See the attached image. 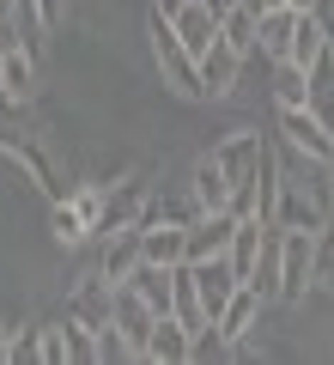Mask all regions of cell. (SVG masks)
<instances>
[{"label": "cell", "mask_w": 334, "mask_h": 365, "mask_svg": "<svg viewBox=\"0 0 334 365\" xmlns=\"http://www.w3.org/2000/svg\"><path fill=\"white\" fill-rule=\"evenodd\" d=\"M67 323H43V365H67Z\"/></svg>", "instance_id": "d4e9b609"}, {"label": "cell", "mask_w": 334, "mask_h": 365, "mask_svg": "<svg viewBox=\"0 0 334 365\" xmlns=\"http://www.w3.org/2000/svg\"><path fill=\"white\" fill-rule=\"evenodd\" d=\"M328 134H334V122H328Z\"/></svg>", "instance_id": "d6a6232c"}, {"label": "cell", "mask_w": 334, "mask_h": 365, "mask_svg": "<svg viewBox=\"0 0 334 365\" xmlns=\"http://www.w3.org/2000/svg\"><path fill=\"white\" fill-rule=\"evenodd\" d=\"M146 232V262H165V268H177V262H189V225H140Z\"/></svg>", "instance_id": "5bb4252c"}, {"label": "cell", "mask_w": 334, "mask_h": 365, "mask_svg": "<svg viewBox=\"0 0 334 365\" xmlns=\"http://www.w3.org/2000/svg\"><path fill=\"white\" fill-rule=\"evenodd\" d=\"M310 287H316V232L286 225V244H280V299H273V304H298Z\"/></svg>", "instance_id": "7a4b0ae2"}, {"label": "cell", "mask_w": 334, "mask_h": 365, "mask_svg": "<svg viewBox=\"0 0 334 365\" xmlns=\"http://www.w3.org/2000/svg\"><path fill=\"white\" fill-rule=\"evenodd\" d=\"M182 6H189V0H152V13H165V19H177Z\"/></svg>", "instance_id": "f1b7e54d"}, {"label": "cell", "mask_w": 334, "mask_h": 365, "mask_svg": "<svg viewBox=\"0 0 334 365\" xmlns=\"http://www.w3.org/2000/svg\"><path fill=\"white\" fill-rule=\"evenodd\" d=\"M67 317H79L85 329H103V323H116V280L110 274H91V280H79L73 299H67Z\"/></svg>", "instance_id": "277c9868"}, {"label": "cell", "mask_w": 334, "mask_h": 365, "mask_svg": "<svg viewBox=\"0 0 334 365\" xmlns=\"http://www.w3.org/2000/svg\"><path fill=\"white\" fill-rule=\"evenodd\" d=\"M280 244H286V225L268 220V237H261V256H256V274H249V287L261 292V299H280Z\"/></svg>", "instance_id": "7c38bea8"}, {"label": "cell", "mask_w": 334, "mask_h": 365, "mask_svg": "<svg viewBox=\"0 0 334 365\" xmlns=\"http://www.w3.org/2000/svg\"><path fill=\"white\" fill-rule=\"evenodd\" d=\"M231 232H237V213L219 207V213H201L189 225V262H207V256H225L231 250Z\"/></svg>", "instance_id": "ba28073f"}, {"label": "cell", "mask_w": 334, "mask_h": 365, "mask_svg": "<svg viewBox=\"0 0 334 365\" xmlns=\"http://www.w3.org/2000/svg\"><path fill=\"white\" fill-rule=\"evenodd\" d=\"M31 91H37V55L31 49H6V98L25 104Z\"/></svg>", "instance_id": "7402d4cb"}, {"label": "cell", "mask_w": 334, "mask_h": 365, "mask_svg": "<svg viewBox=\"0 0 334 365\" xmlns=\"http://www.w3.org/2000/svg\"><path fill=\"white\" fill-rule=\"evenodd\" d=\"M189 195L201 201V213L231 207V177H225V165H219L213 153H201V158H194V170H189Z\"/></svg>", "instance_id": "30bf717a"}, {"label": "cell", "mask_w": 334, "mask_h": 365, "mask_svg": "<svg viewBox=\"0 0 334 365\" xmlns=\"http://www.w3.org/2000/svg\"><path fill=\"white\" fill-rule=\"evenodd\" d=\"M292 31H298V6L261 13V55H268V61H286V55H292Z\"/></svg>", "instance_id": "2e32d148"}, {"label": "cell", "mask_w": 334, "mask_h": 365, "mask_svg": "<svg viewBox=\"0 0 334 365\" xmlns=\"http://www.w3.org/2000/svg\"><path fill=\"white\" fill-rule=\"evenodd\" d=\"M219 37L231 43L237 55H256V49H261V19L249 13V6H237V13H225V19H219Z\"/></svg>", "instance_id": "d6986e66"}, {"label": "cell", "mask_w": 334, "mask_h": 365, "mask_svg": "<svg viewBox=\"0 0 334 365\" xmlns=\"http://www.w3.org/2000/svg\"><path fill=\"white\" fill-rule=\"evenodd\" d=\"M152 323H158L152 304H146L134 287H116V329L134 341V359H146V335H152Z\"/></svg>", "instance_id": "8fae6325"}, {"label": "cell", "mask_w": 334, "mask_h": 365, "mask_svg": "<svg viewBox=\"0 0 334 365\" xmlns=\"http://www.w3.org/2000/svg\"><path fill=\"white\" fill-rule=\"evenodd\" d=\"M0 365H13V329L0 323Z\"/></svg>", "instance_id": "4316f807"}, {"label": "cell", "mask_w": 334, "mask_h": 365, "mask_svg": "<svg viewBox=\"0 0 334 365\" xmlns=\"http://www.w3.org/2000/svg\"><path fill=\"white\" fill-rule=\"evenodd\" d=\"M273 104H280V110L310 104V67H298V61H273Z\"/></svg>", "instance_id": "ac0fdd59"}, {"label": "cell", "mask_w": 334, "mask_h": 365, "mask_svg": "<svg viewBox=\"0 0 334 365\" xmlns=\"http://www.w3.org/2000/svg\"><path fill=\"white\" fill-rule=\"evenodd\" d=\"M316 55H328V25H322V13H298L292 55H286V61H298V67H316Z\"/></svg>", "instance_id": "e0dca14e"}, {"label": "cell", "mask_w": 334, "mask_h": 365, "mask_svg": "<svg viewBox=\"0 0 334 365\" xmlns=\"http://www.w3.org/2000/svg\"><path fill=\"white\" fill-rule=\"evenodd\" d=\"M146 31H152V61H158V73H165V86L177 91V98H189V104H201V98H207V91H201V55L177 37V19L152 13Z\"/></svg>", "instance_id": "6da1fadb"}, {"label": "cell", "mask_w": 334, "mask_h": 365, "mask_svg": "<svg viewBox=\"0 0 334 365\" xmlns=\"http://www.w3.org/2000/svg\"><path fill=\"white\" fill-rule=\"evenodd\" d=\"M328 170H334V158H328Z\"/></svg>", "instance_id": "1f68e13d"}, {"label": "cell", "mask_w": 334, "mask_h": 365, "mask_svg": "<svg viewBox=\"0 0 334 365\" xmlns=\"http://www.w3.org/2000/svg\"><path fill=\"white\" fill-rule=\"evenodd\" d=\"M146 359H158V365H189V359H194V329L182 323V317H158L152 335H146Z\"/></svg>", "instance_id": "8992f818"}, {"label": "cell", "mask_w": 334, "mask_h": 365, "mask_svg": "<svg viewBox=\"0 0 334 365\" xmlns=\"http://www.w3.org/2000/svg\"><path fill=\"white\" fill-rule=\"evenodd\" d=\"M280 134H286V146H292V153L334 158V134H328V122H322L310 104H298V110H280Z\"/></svg>", "instance_id": "3957f363"}, {"label": "cell", "mask_w": 334, "mask_h": 365, "mask_svg": "<svg viewBox=\"0 0 334 365\" xmlns=\"http://www.w3.org/2000/svg\"><path fill=\"white\" fill-rule=\"evenodd\" d=\"M98 359H103V365H110V359H134V341L122 335L116 323H103V329H98Z\"/></svg>", "instance_id": "cb8c5ba5"}, {"label": "cell", "mask_w": 334, "mask_h": 365, "mask_svg": "<svg viewBox=\"0 0 334 365\" xmlns=\"http://www.w3.org/2000/svg\"><path fill=\"white\" fill-rule=\"evenodd\" d=\"M261 237H268V220H261V213H249V220H237V232H231V250H225V256H231V268L244 274H256V256H261Z\"/></svg>", "instance_id": "9a60e30c"}, {"label": "cell", "mask_w": 334, "mask_h": 365, "mask_svg": "<svg viewBox=\"0 0 334 365\" xmlns=\"http://www.w3.org/2000/svg\"><path fill=\"white\" fill-rule=\"evenodd\" d=\"M19 359H43V329H25V335L13 329V365Z\"/></svg>", "instance_id": "484cf974"}, {"label": "cell", "mask_w": 334, "mask_h": 365, "mask_svg": "<svg viewBox=\"0 0 334 365\" xmlns=\"http://www.w3.org/2000/svg\"><path fill=\"white\" fill-rule=\"evenodd\" d=\"M244 6H249V13L261 19V13H273V6H292V0H244Z\"/></svg>", "instance_id": "83f0119b"}, {"label": "cell", "mask_w": 334, "mask_h": 365, "mask_svg": "<svg viewBox=\"0 0 334 365\" xmlns=\"http://www.w3.org/2000/svg\"><path fill=\"white\" fill-rule=\"evenodd\" d=\"M201 6H213V13L225 19V13H237V6H244V0H201Z\"/></svg>", "instance_id": "f546056e"}, {"label": "cell", "mask_w": 334, "mask_h": 365, "mask_svg": "<svg viewBox=\"0 0 334 365\" xmlns=\"http://www.w3.org/2000/svg\"><path fill=\"white\" fill-rule=\"evenodd\" d=\"M244 61H249V55H237L231 43L219 37L213 49L201 55V91H207V98H231V91H237V73H244Z\"/></svg>", "instance_id": "52a82bcc"}, {"label": "cell", "mask_w": 334, "mask_h": 365, "mask_svg": "<svg viewBox=\"0 0 334 365\" xmlns=\"http://www.w3.org/2000/svg\"><path fill=\"white\" fill-rule=\"evenodd\" d=\"M0 91H6V49H0Z\"/></svg>", "instance_id": "4dcf8cb0"}, {"label": "cell", "mask_w": 334, "mask_h": 365, "mask_svg": "<svg viewBox=\"0 0 334 365\" xmlns=\"http://www.w3.org/2000/svg\"><path fill=\"white\" fill-rule=\"evenodd\" d=\"M49 232H55V244L73 250V244H85V237H91V225L73 213V201H55V207H49Z\"/></svg>", "instance_id": "603a6c76"}, {"label": "cell", "mask_w": 334, "mask_h": 365, "mask_svg": "<svg viewBox=\"0 0 334 365\" xmlns=\"http://www.w3.org/2000/svg\"><path fill=\"white\" fill-rule=\"evenodd\" d=\"M310 110L322 122H334V49L316 55V67H310Z\"/></svg>", "instance_id": "44dd1931"}, {"label": "cell", "mask_w": 334, "mask_h": 365, "mask_svg": "<svg viewBox=\"0 0 334 365\" xmlns=\"http://www.w3.org/2000/svg\"><path fill=\"white\" fill-rule=\"evenodd\" d=\"M261 311H268V299H261L256 287H237L231 292V304H225V311H219V329H225V341H231V347H244L249 335H256V323H261Z\"/></svg>", "instance_id": "9c48e42d"}, {"label": "cell", "mask_w": 334, "mask_h": 365, "mask_svg": "<svg viewBox=\"0 0 334 365\" xmlns=\"http://www.w3.org/2000/svg\"><path fill=\"white\" fill-rule=\"evenodd\" d=\"M140 213H146V189H140V182H122V189H110V220H103V232L140 225Z\"/></svg>", "instance_id": "ffe728a7"}, {"label": "cell", "mask_w": 334, "mask_h": 365, "mask_svg": "<svg viewBox=\"0 0 334 365\" xmlns=\"http://www.w3.org/2000/svg\"><path fill=\"white\" fill-rule=\"evenodd\" d=\"M177 37L189 43L194 55H207L219 43V13H213V6H201V0H189V6L177 13Z\"/></svg>", "instance_id": "4fadbf2b"}, {"label": "cell", "mask_w": 334, "mask_h": 365, "mask_svg": "<svg viewBox=\"0 0 334 365\" xmlns=\"http://www.w3.org/2000/svg\"><path fill=\"white\" fill-rule=\"evenodd\" d=\"M140 262H146V232H140V225H116V232H103V256H98V268L110 274L116 287L128 280L134 268H140Z\"/></svg>", "instance_id": "5b68a950"}]
</instances>
